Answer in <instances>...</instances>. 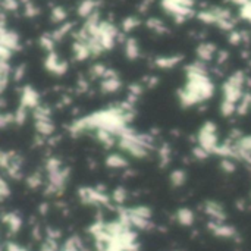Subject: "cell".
Returning <instances> with one entry per match:
<instances>
[{"instance_id":"obj_1","label":"cell","mask_w":251,"mask_h":251,"mask_svg":"<svg viewBox=\"0 0 251 251\" xmlns=\"http://www.w3.org/2000/svg\"><path fill=\"white\" fill-rule=\"evenodd\" d=\"M132 104L126 101L125 104H121L118 107L93 112L75 121L71 125L69 132L72 135H79L85 131H107L118 137L125 128H128V122L132 119Z\"/></svg>"},{"instance_id":"obj_2","label":"cell","mask_w":251,"mask_h":251,"mask_svg":"<svg viewBox=\"0 0 251 251\" xmlns=\"http://www.w3.org/2000/svg\"><path fill=\"white\" fill-rule=\"evenodd\" d=\"M187 82L178 90V99L182 107L188 109L199 103L207 101L215 94V84L209 76L206 63L196 60L185 68Z\"/></svg>"},{"instance_id":"obj_3","label":"cell","mask_w":251,"mask_h":251,"mask_svg":"<svg viewBox=\"0 0 251 251\" xmlns=\"http://www.w3.org/2000/svg\"><path fill=\"white\" fill-rule=\"evenodd\" d=\"M118 146L131 157L146 159L154 147V140L151 135L137 132L128 126L118 135Z\"/></svg>"},{"instance_id":"obj_4","label":"cell","mask_w":251,"mask_h":251,"mask_svg":"<svg viewBox=\"0 0 251 251\" xmlns=\"http://www.w3.org/2000/svg\"><path fill=\"white\" fill-rule=\"evenodd\" d=\"M46 174H47L46 194L57 196L63 193L69 181V175H71L69 169L65 168L57 157H50L46 162Z\"/></svg>"},{"instance_id":"obj_5","label":"cell","mask_w":251,"mask_h":251,"mask_svg":"<svg viewBox=\"0 0 251 251\" xmlns=\"http://www.w3.org/2000/svg\"><path fill=\"white\" fill-rule=\"evenodd\" d=\"M247 85V76L243 71H235L226 78L222 85V104H229L238 109V103L244 97V87Z\"/></svg>"},{"instance_id":"obj_6","label":"cell","mask_w":251,"mask_h":251,"mask_svg":"<svg viewBox=\"0 0 251 251\" xmlns=\"http://www.w3.org/2000/svg\"><path fill=\"white\" fill-rule=\"evenodd\" d=\"M194 0H162V9L174 16L176 24L185 22L188 18L194 15Z\"/></svg>"},{"instance_id":"obj_7","label":"cell","mask_w":251,"mask_h":251,"mask_svg":"<svg viewBox=\"0 0 251 251\" xmlns=\"http://www.w3.org/2000/svg\"><path fill=\"white\" fill-rule=\"evenodd\" d=\"M34 128L40 137H50L54 132V122L51 119V112L47 106L40 104L32 110Z\"/></svg>"},{"instance_id":"obj_8","label":"cell","mask_w":251,"mask_h":251,"mask_svg":"<svg viewBox=\"0 0 251 251\" xmlns=\"http://www.w3.org/2000/svg\"><path fill=\"white\" fill-rule=\"evenodd\" d=\"M197 141L199 146L201 149H204L209 154H216L218 149L221 146L219 138H218V126L215 122H206L197 135Z\"/></svg>"},{"instance_id":"obj_9","label":"cell","mask_w":251,"mask_h":251,"mask_svg":"<svg viewBox=\"0 0 251 251\" xmlns=\"http://www.w3.org/2000/svg\"><path fill=\"white\" fill-rule=\"evenodd\" d=\"M78 197L81 203L87 206H109L110 199L101 188H93V187H81L78 188Z\"/></svg>"},{"instance_id":"obj_10","label":"cell","mask_w":251,"mask_h":251,"mask_svg":"<svg viewBox=\"0 0 251 251\" xmlns=\"http://www.w3.org/2000/svg\"><path fill=\"white\" fill-rule=\"evenodd\" d=\"M1 169L12 179H21L22 176V157L16 151H1L0 154Z\"/></svg>"},{"instance_id":"obj_11","label":"cell","mask_w":251,"mask_h":251,"mask_svg":"<svg viewBox=\"0 0 251 251\" xmlns=\"http://www.w3.org/2000/svg\"><path fill=\"white\" fill-rule=\"evenodd\" d=\"M119 29L116 25H113L110 21H101L99 25V31H97V38L100 41V44L103 46L104 51L112 50L116 44V41L119 40Z\"/></svg>"},{"instance_id":"obj_12","label":"cell","mask_w":251,"mask_h":251,"mask_svg":"<svg viewBox=\"0 0 251 251\" xmlns=\"http://www.w3.org/2000/svg\"><path fill=\"white\" fill-rule=\"evenodd\" d=\"M44 68L53 74V75H57V76H62L68 72V62L66 60H62L59 57V54L56 51H50L47 53L46 59H44Z\"/></svg>"},{"instance_id":"obj_13","label":"cell","mask_w":251,"mask_h":251,"mask_svg":"<svg viewBox=\"0 0 251 251\" xmlns=\"http://www.w3.org/2000/svg\"><path fill=\"white\" fill-rule=\"evenodd\" d=\"M121 87H122V82H121V78H119L118 72L107 68V72H106V75H104V78L101 79V84H100L101 91L106 93V94H112V93L119 91Z\"/></svg>"},{"instance_id":"obj_14","label":"cell","mask_w":251,"mask_h":251,"mask_svg":"<svg viewBox=\"0 0 251 251\" xmlns=\"http://www.w3.org/2000/svg\"><path fill=\"white\" fill-rule=\"evenodd\" d=\"M0 44L1 47H6L10 51L21 50V40L18 32H15L13 29H7L6 26H1L0 29Z\"/></svg>"},{"instance_id":"obj_15","label":"cell","mask_w":251,"mask_h":251,"mask_svg":"<svg viewBox=\"0 0 251 251\" xmlns=\"http://www.w3.org/2000/svg\"><path fill=\"white\" fill-rule=\"evenodd\" d=\"M19 106L28 109V110H34L37 106H40V96L37 93V90H34L31 85H25L21 90V100H19Z\"/></svg>"},{"instance_id":"obj_16","label":"cell","mask_w":251,"mask_h":251,"mask_svg":"<svg viewBox=\"0 0 251 251\" xmlns=\"http://www.w3.org/2000/svg\"><path fill=\"white\" fill-rule=\"evenodd\" d=\"M203 210L204 213L210 218V221L213 222H224L225 221V210L222 207V204H219L218 201H206L203 204Z\"/></svg>"},{"instance_id":"obj_17","label":"cell","mask_w":251,"mask_h":251,"mask_svg":"<svg viewBox=\"0 0 251 251\" xmlns=\"http://www.w3.org/2000/svg\"><path fill=\"white\" fill-rule=\"evenodd\" d=\"M196 53H197L199 60L207 63V62H210L218 54V47L213 43H200L197 50H196Z\"/></svg>"},{"instance_id":"obj_18","label":"cell","mask_w":251,"mask_h":251,"mask_svg":"<svg viewBox=\"0 0 251 251\" xmlns=\"http://www.w3.org/2000/svg\"><path fill=\"white\" fill-rule=\"evenodd\" d=\"M209 229L212 234H215L216 237H221V238H232L237 234V231L232 226H229L224 222H213L212 221L209 224Z\"/></svg>"},{"instance_id":"obj_19","label":"cell","mask_w":251,"mask_h":251,"mask_svg":"<svg viewBox=\"0 0 251 251\" xmlns=\"http://www.w3.org/2000/svg\"><path fill=\"white\" fill-rule=\"evenodd\" d=\"M72 51H74V57L75 60L78 62H82V60H87L91 54V50H90V46L85 43V41H79V40H75L74 44H72Z\"/></svg>"},{"instance_id":"obj_20","label":"cell","mask_w":251,"mask_h":251,"mask_svg":"<svg viewBox=\"0 0 251 251\" xmlns=\"http://www.w3.org/2000/svg\"><path fill=\"white\" fill-rule=\"evenodd\" d=\"M184 59L182 54H174V56H159L154 59V65L160 69H172L176 65L181 63V60Z\"/></svg>"},{"instance_id":"obj_21","label":"cell","mask_w":251,"mask_h":251,"mask_svg":"<svg viewBox=\"0 0 251 251\" xmlns=\"http://www.w3.org/2000/svg\"><path fill=\"white\" fill-rule=\"evenodd\" d=\"M99 4H100V3H99L97 0H82V1L79 3L78 9H76V12H78V15H79L81 18L88 19L91 15H94V13L97 12Z\"/></svg>"},{"instance_id":"obj_22","label":"cell","mask_w":251,"mask_h":251,"mask_svg":"<svg viewBox=\"0 0 251 251\" xmlns=\"http://www.w3.org/2000/svg\"><path fill=\"white\" fill-rule=\"evenodd\" d=\"M141 51H140V44L134 37H128L125 40V56L129 60H137L140 57Z\"/></svg>"},{"instance_id":"obj_23","label":"cell","mask_w":251,"mask_h":251,"mask_svg":"<svg viewBox=\"0 0 251 251\" xmlns=\"http://www.w3.org/2000/svg\"><path fill=\"white\" fill-rule=\"evenodd\" d=\"M3 222H4V225L7 226V229H9L12 234L18 232V231L21 229V226H22V219H21V216H19L18 213H13V212L6 213V215L3 216Z\"/></svg>"},{"instance_id":"obj_24","label":"cell","mask_w":251,"mask_h":251,"mask_svg":"<svg viewBox=\"0 0 251 251\" xmlns=\"http://www.w3.org/2000/svg\"><path fill=\"white\" fill-rule=\"evenodd\" d=\"M106 166L110 168V169H124L128 166V160L122 156V154H118V153H112L106 157L104 160Z\"/></svg>"},{"instance_id":"obj_25","label":"cell","mask_w":251,"mask_h":251,"mask_svg":"<svg viewBox=\"0 0 251 251\" xmlns=\"http://www.w3.org/2000/svg\"><path fill=\"white\" fill-rule=\"evenodd\" d=\"M175 218H176V221H178L181 225H184V226H191V225L194 224V219H196L193 210L188 209V207H181V209H178Z\"/></svg>"},{"instance_id":"obj_26","label":"cell","mask_w":251,"mask_h":251,"mask_svg":"<svg viewBox=\"0 0 251 251\" xmlns=\"http://www.w3.org/2000/svg\"><path fill=\"white\" fill-rule=\"evenodd\" d=\"M169 181L174 187H182L187 182V172L184 169H175L171 172Z\"/></svg>"},{"instance_id":"obj_27","label":"cell","mask_w":251,"mask_h":251,"mask_svg":"<svg viewBox=\"0 0 251 251\" xmlns=\"http://www.w3.org/2000/svg\"><path fill=\"white\" fill-rule=\"evenodd\" d=\"M146 25H147V28L151 29L153 32H157V34H165V32H168V28H166L165 22H163L162 19H159V18H150V19H147Z\"/></svg>"},{"instance_id":"obj_28","label":"cell","mask_w":251,"mask_h":251,"mask_svg":"<svg viewBox=\"0 0 251 251\" xmlns=\"http://www.w3.org/2000/svg\"><path fill=\"white\" fill-rule=\"evenodd\" d=\"M72 24H69V22H65V24H62V25H59V28L57 29H54L53 32H51V37H53V40L57 43V41H60V40H63L71 31H72Z\"/></svg>"},{"instance_id":"obj_29","label":"cell","mask_w":251,"mask_h":251,"mask_svg":"<svg viewBox=\"0 0 251 251\" xmlns=\"http://www.w3.org/2000/svg\"><path fill=\"white\" fill-rule=\"evenodd\" d=\"M68 18V12L65 10V7H62V6H54L53 9H51V13H50V19H51V22H54V24H63L65 22V19Z\"/></svg>"},{"instance_id":"obj_30","label":"cell","mask_w":251,"mask_h":251,"mask_svg":"<svg viewBox=\"0 0 251 251\" xmlns=\"http://www.w3.org/2000/svg\"><path fill=\"white\" fill-rule=\"evenodd\" d=\"M138 25H141V21L137 18V16H128L122 21L121 24V28H122V32H131L134 31Z\"/></svg>"},{"instance_id":"obj_31","label":"cell","mask_w":251,"mask_h":251,"mask_svg":"<svg viewBox=\"0 0 251 251\" xmlns=\"http://www.w3.org/2000/svg\"><path fill=\"white\" fill-rule=\"evenodd\" d=\"M60 251H82V243L78 237H71L65 241Z\"/></svg>"},{"instance_id":"obj_32","label":"cell","mask_w":251,"mask_h":251,"mask_svg":"<svg viewBox=\"0 0 251 251\" xmlns=\"http://www.w3.org/2000/svg\"><path fill=\"white\" fill-rule=\"evenodd\" d=\"M54 44H56V41L53 40L51 34H43V35L40 37V46H41L47 53L54 51Z\"/></svg>"},{"instance_id":"obj_33","label":"cell","mask_w":251,"mask_h":251,"mask_svg":"<svg viewBox=\"0 0 251 251\" xmlns=\"http://www.w3.org/2000/svg\"><path fill=\"white\" fill-rule=\"evenodd\" d=\"M171 154H172V151H171V149H169L168 144H163V146L159 149V160H160V165H162V166H168V165H169V162H171Z\"/></svg>"},{"instance_id":"obj_34","label":"cell","mask_w":251,"mask_h":251,"mask_svg":"<svg viewBox=\"0 0 251 251\" xmlns=\"http://www.w3.org/2000/svg\"><path fill=\"white\" fill-rule=\"evenodd\" d=\"M250 109H251V93H247V94H244V97H243V99H241V101L238 103L237 113H240V115H246Z\"/></svg>"},{"instance_id":"obj_35","label":"cell","mask_w":251,"mask_h":251,"mask_svg":"<svg viewBox=\"0 0 251 251\" xmlns=\"http://www.w3.org/2000/svg\"><path fill=\"white\" fill-rule=\"evenodd\" d=\"M106 72H107V68L104 65H101V63H96V65H93L90 68L91 78H100V79H103L104 75H106Z\"/></svg>"},{"instance_id":"obj_36","label":"cell","mask_w":251,"mask_h":251,"mask_svg":"<svg viewBox=\"0 0 251 251\" xmlns=\"http://www.w3.org/2000/svg\"><path fill=\"white\" fill-rule=\"evenodd\" d=\"M26 185L29 188H38L40 185H43V176L40 172H34L26 178Z\"/></svg>"},{"instance_id":"obj_37","label":"cell","mask_w":251,"mask_h":251,"mask_svg":"<svg viewBox=\"0 0 251 251\" xmlns=\"http://www.w3.org/2000/svg\"><path fill=\"white\" fill-rule=\"evenodd\" d=\"M38 13H40V9L35 6V3H32L31 0L24 3V15L26 18H35Z\"/></svg>"},{"instance_id":"obj_38","label":"cell","mask_w":251,"mask_h":251,"mask_svg":"<svg viewBox=\"0 0 251 251\" xmlns=\"http://www.w3.org/2000/svg\"><path fill=\"white\" fill-rule=\"evenodd\" d=\"M126 196H128L126 190H125L124 187H118V188L113 191V194H112V200H113L115 203H118V204H122V203L126 200Z\"/></svg>"},{"instance_id":"obj_39","label":"cell","mask_w":251,"mask_h":251,"mask_svg":"<svg viewBox=\"0 0 251 251\" xmlns=\"http://www.w3.org/2000/svg\"><path fill=\"white\" fill-rule=\"evenodd\" d=\"M1 7H3V12H16L19 7V1L18 0H1Z\"/></svg>"},{"instance_id":"obj_40","label":"cell","mask_w":251,"mask_h":251,"mask_svg":"<svg viewBox=\"0 0 251 251\" xmlns=\"http://www.w3.org/2000/svg\"><path fill=\"white\" fill-rule=\"evenodd\" d=\"M221 168H222L224 172L232 174V172H235V162L232 159H222L221 160Z\"/></svg>"},{"instance_id":"obj_41","label":"cell","mask_w":251,"mask_h":251,"mask_svg":"<svg viewBox=\"0 0 251 251\" xmlns=\"http://www.w3.org/2000/svg\"><path fill=\"white\" fill-rule=\"evenodd\" d=\"M244 41V34L243 32H240V31H232V32H229V43L231 44H234V46H238V44H241Z\"/></svg>"},{"instance_id":"obj_42","label":"cell","mask_w":251,"mask_h":251,"mask_svg":"<svg viewBox=\"0 0 251 251\" xmlns=\"http://www.w3.org/2000/svg\"><path fill=\"white\" fill-rule=\"evenodd\" d=\"M193 156H194L197 160H206L210 154H209L204 149H201L200 146H197V147L193 149Z\"/></svg>"},{"instance_id":"obj_43","label":"cell","mask_w":251,"mask_h":251,"mask_svg":"<svg viewBox=\"0 0 251 251\" xmlns=\"http://www.w3.org/2000/svg\"><path fill=\"white\" fill-rule=\"evenodd\" d=\"M240 16H241L244 21L251 22V1H249V3L244 4V6H241V9H240Z\"/></svg>"},{"instance_id":"obj_44","label":"cell","mask_w":251,"mask_h":251,"mask_svg":"<svg viewBox=\"0 0 251 251\" xmlns=\"http://www.w3.org/2000/svg\"><path fill=\"white\" fill-rule=\"evenodd\" d=\"M0 191H1V199L3 200H6L10 196V188H9V184L6 181V178L0 179Z\"/></svg>"},{"instance_id":"obj_45","label":"cell","mask_w":251,"mask_h":251,"mask_svg":"<svg viewBox=\"0 0 251 251\" xmlns=\"http://www.w3.org/2000/svg\"><path fill=\"white\" fill-rule=\"evenodd\" d=\"M24 75H25V65L16 66V68L13 69V72H12V78H13L15 81H21V79L24 78Z\"/></svg>"},{"instance_id":"obj_46","label":"cell","mask_w":251,"mask_h":251,"mask_svg":"<svg viewBox=\"0 0 251 251\" xmlns=\"http://www.w3.org/2000/svg\"><path fill=\"white\" fill-rule=\"evenodd\" d=\"M228 57H229L228 51H218V65L225 63L228 60Z\"/></svg>"},{"instance_id":"obj_47","label":"cell","mask_w":251,"mask_h":251,"mask_svg":"<svg viewBox=\"0 0 251 251\" xmlns=\"http://www.w3.org/2000/svg\"><path fill=\"white\" fill-rule=\"evenodd\" d=\"M153 1H154V0H144V1H141V4H140V12H141V13H146V12L149 10V7L151 6Z\"/></svg>"},{"instance_id":"obj_48","label":"cell","mask_w":251,"mask_h":251,"mask_svg":"<svg viewBox=\"0 0 251 251\" xmlns=\"http://www.w3.org/2000/svg\"><path fill=\"white\" fill-rule=\"evenodd\" d=\"M6 251H26L25 249H22L21 246L15 244V243H7L6 244Z\"/></svg>"}]
</instances>
